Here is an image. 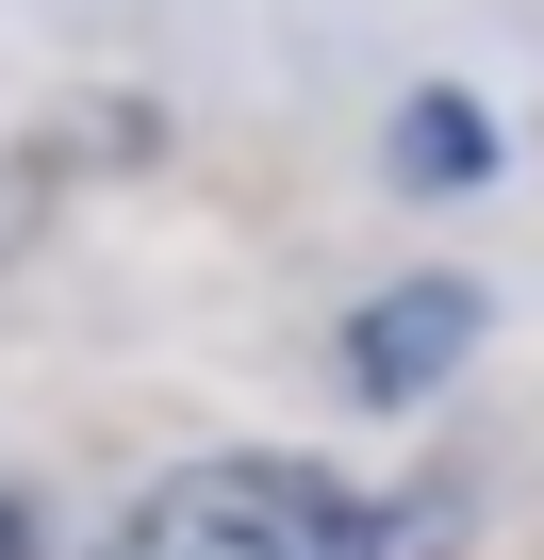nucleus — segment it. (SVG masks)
<instances>
[{
    "label": "nucleus",
    "instance_id": "nucleus-4",
    "mask_svg": "<svg viewBox=\"0 0 544 560\" xmlns=\"http://www.w3.org/2000/svg\"><path fill=\"white\" fill-rule=\"evenodd\" d=\"M0 560H34V511H18V494H0Z\"/></svg>",
    "mask_w": 544,
    "mask_h": 560
},
{
    "label": "nucleus",
    "instance_id": "nucleus-2",
    "mask_svg": "<svg viewBox=\"0 0 544 560\" xmlns=\"http://www.w3.org/2000/svg\"><path fill=\"white\" fill-rule=\"evenodd\" d=\"M462 347H478V280H396V298H363V330H347V380L363 396H429Z\"/></svg>",
    "mask_w": 544,
    "mask_h": 560
},
{
    "label": "nucleus",
    "instance_id": "nucleus-3",
    "mask_svg": "<svg viewBox=\"0 0 544 560\" xmlns=\"http://www.w3.org/2000/svg\"><path fill=\"white\" fill-rule=\"evenodd\" d=\"M396 165H413V182H478V165H495V132H478L462 100H413V116H396Z\"/></svg>",
    "mask_w": 544,
    "mask_h": 560
},
{
    "label": "nucleus",
    "instance_id": "nucleus-1",
    "mask_svg": "<svg viewBox=\"0 0 544 560\" xmlns=\"http://www.w3.org/2000/svg\"><path fill=\"white\" fill-rule=\"evenodd\" d=\"M116 560H413V527L314 462H198L182 494H149L116 527Z\"/></svg>",
    "mask_w": 544,
    "mask_h": 560
}]
</instances>
